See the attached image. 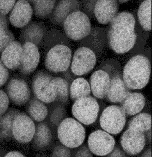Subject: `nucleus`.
Wrapping results in <instances>:
<instances>
[{"instance_id": "f257e3e1", "label": "nucleus", "mask_w": 152, "mask_h": 157, "mask_svg": "<svg viewBox=\"0 0 152 157\" xmlns=\"http://www.w3.org/2000/svg\"><path fill=\"white\" fill-rule=\"evenodd\" d=\"M135 19L127 11L117 13L111 22L107 38L110 48L118 54L129 52L135 44Z\"/></svg>"}, {"instance_id": "f03ea898", "label": "nucleus", "mask_w": 152, "mask_h": 157, "mask_svg": "<svg viewBox=\"0 0 152 157\" xmlns=\"http://www.w3.org/2000/svg\"><path fill=\"white\" fill-rule=\"evenodd\" d=\"M150 72L149 59L143 55H137L130 59L124 67L123 79L129 89H143L148 84Z\"/></svg>"}, {"instance_id": "7ed1b4c3", "label": "nucleus", "mask_w": 152, "mask_h": 157, "mask_svg": "<svg viewBox=\"0 0 152 157\" xmlns=\"http://www.w3.org/2000/svg\"><path fill=\"white\" fill-rule=\"evenodd\" d=\"M57 133L61 143L68 148L79 147L85 140L84 128L79 121L71 118L61 121Z\"/></svg>"}, {"instance_id": "20e7f679", "label": "nucleus", "mask_w": 152, "mask_h": 157, "mask_svg": "<svg viewBox=\"0 0 152 157\" xmlns=\"http://www.w3.org/2000/svg\"><path fill=\"white\" fill-rule=\"evenodd\" d=\"M63 24L66 34L72 40H81L87 36L91 32L89 18L85 13L81 11L70 14Z\"/></svg>"}, {"instance_id": "39448f33", "label": "nucleus", "mask_w": 152, "mask_h": 157, "mask_svg": "<svg viewBox=\"0 0 152 157\" xmlns=\"http://www.w3.org/2000/svg\"><path fill=\"white\" fill-rule=\"evenodd\" d=\"M99 112V105L97 100L91 96L83 97L75 101L72 113L77 121L85 125L95 123Z\"/></svg>"}, {"instance_id": "423d86ee", "label": "nucleus", "mask_w": 152, "mask_h": 157, "mask_svg": "<svg viewBox=\"0 0 152 157\" xmlns=\"http://www.w3.org/2000/svg\"><path fill=\"white\" fill-rule=\"evenodd\" d=\"M126 114L120 106L112 105L103 110L100 117L101 128L107 132L117 135L126 125Z\"/></svg>"}, {"instance_id": "0eeeda50", "label": "nucleus", "mask_w": 152, "mask_h": 157, "mask_svg": "<svg viewBox=\"0 0 152 157\" xmlns=\"http://www.w3.org/2000/svg\"><path fill=\"white\" fill-rule=\"evenodd\" d=\"M53 77L45 71H40L32 81V90L35 97L45 103L57 100V94L52 82Z\"/></svg>"}, {"instance_id": "6e6552de", "label": "nucleus", "mask_w": 152, "mask_h": 157, "mask_svg": "<svg viewBox=\"0 0 152 157\" xmlns=\"http://www.w3.org/2000/svg\"><path fill=\"white\" fill-rule=\"evenodd\" d=\"M72 51L66 45H57L51 48L45 60L46 68L52 73L67 71L71 65Z\"/></svg>"}, {"instance_id": "1a4fd4ad", "label": "nucleus", "mask_w": 152, "mask_h": 157, "mask_svg": "<svg viewBox=\"0 0 152 157\" xmlns=\"http://www.w3.org/2000/svg\"><path fill=\"white\" fill-rule=\"evenodd\" d=\"M35 130L36 126L30 116L19 111L12 125L13 138L19 143H29L33 139Z\"/></svg>"}, {"instance_id": "9d476101", "label": "nucleus", "mask_w": 152, "mask_h": 157, "mask_svg": "<svg viewBox=\"0 0 152 157\" xmlns=\"http://www.w3.org/2000/svg\"><path fill=\"white\" fill-rule=\"evenodd\" d=\"M95 53L87 47L77 49L73 56L71 71L76 76H83L90 72L96 63Z\"/></svg>"}, {"instance_id": "9b49d317", "label": "nucleus", "mask_w": 152, "mask_h": 157, "mask_svg": "<svg viewBox=\"0 0 152 157\" xmlns=\"http://www.w3.org/2000/svg\"><path fill=\"white\" fill-rule=\"evenodd\" d=\"M88 143L91 152L97 156H105L113 150L115 141L109 133L98 130L90 135Z\"/></svg>"}, {"instance_id": "f8f14e48", "label": "nucleus", "mask_w": 152, "mask_h": 157, "mask_svg": "<svg viewBox=\"0 0 152 157\" xmlns=\"http://www.w3.org/2000/svg\"><path fill=\"white\" fill-rule=\"evenodd\" d=\"M7 94L14 105L21 106L29 100L30 90L25 79L15 76L11 78L6 87Z\"/></svg>"}, {"instance_id": "ddd939ff", "label": "nucleus", "mask_w": 152, "mask_h": 157, "mask_svg": "<svg viewBox=\"0 0 152 157\" xmlns=\"http://www.w3.org/2000/svg\"><path fill=\"white\" fill-rule=\"evenodd\" d=\"M146 139L144 132L128 128L121 137V144L126 153L130 155L140 153L145 147Z\"/></svg>"}, {"instance_id": "4468645a", "label": "nucleus", "mask_w": 152, "mask_h": 157, "mask_svg": "<svg viewBox=\"0 0 152 157\" xmlns=\"http://www.w3.org/2000/svg\"><path fill=\"white\" fill-rule=\"evenodd\" d=\"M33 13L32 6L27 1L19 0L11 12L9 21L15 27L24 28L30 22Z\"/></svg>"}, {"instance_id": "2eb2a0df", "label": "nucleus", "mask_w": 152, "mask_h": 157, "mask_svg": "<svg viewBox=\"0 0 152 157\" xmlns=\"http://www.w3.org/2000/svg\"><path fill=\"white\" fill-rule=\"evenodd\" d=\"M22 48V61L19 68L23 74H30L39 65L40 59L39 49L36 45L30 42L24 43Z\"/></svg>"}, {"instance_id": "dca6fc26", "label": "nucleus", "mask_w": 152, "mask_h": 157, "mask_svg": "<svg viewBox=\"0 0 152 157\" xmlns=\"http://www.w3.org/2000/svg\"><path fill=\"white\" fill-rule=\"evenodd\" d=\"M23 55L22 45L18 41H14L1 52L2 63L7 68L14 71L19 68Z\"/></svg>"}, {"instance_id": "f3484780", "label": "nucleus", "mask_w": 152, "mask_h": 157, "mask_svg": "<svg viewBox=\"0 0 152 157\" xmlns=\"http://www.w3.org/2000/svg\"><path fill=\"white\" fill-rule=\"evenodd\" d=\"M119 4L116 1L100 0L95 3L94 13L98 21L101 24L111 22L117 14Z\"/></svg>"}, {"instance_id": "a211bd4d", "label": "nucleus", "mask_w": 152, "mask_h": 157, "mask_svg": "<svg viewBox=\"0 0 152 157\" xmlns=\"http://www.w3.org/2000/svg\"><path fill=\"white\" fill-rule=\"evenodd\" d=\"M111 84L110 75L102 70L96 71L90 77V87L93 96L103 99L107 93Z\"/></svg>"}, {"instance_id": "6ab92c4d", "label": "nucleus", "mask_w": 152, "mask_h": 157, "mask_svg": "<svg viewBox=\"0 0 152 157\" xmlns=\"http://www.w3.org/2000/svg\"><path fill=\"white\" fill-rule=\"evenodd\" d=\"M129 92V89L120 75H116L111 79L110 88L106 98L111 102H121Z\"/></svg>"}, {"instance_id": "aec40b11", "label": "nucleus", "mask_w": 152, "mask_h": 157, "mask_svg": "<svg viewBox=\"0 0 152 157\" xmlns=\"http://www.w3.org/2000/svg\"><path fill=\"white\" fill-rule=\"evenodd\" d=\"M121 103L126 114L134 116L140 113L143 109L145 105V99L140 93L129 92Z\"/></svg>"}, {"instance_id": "412c9836", "label": "nucleus", "mask_w": 152, "mask_h": 157, "mask_svg": "<svg viewBox=\"0 0 152 157\" xmlns=\"http://www.w3.org/2000/svg\"><path fill=\"white\" fill-rule=\"evenodd\" d=\"M79 4L76 1H61L53 9L52 21L57 24L64 23L67 17L79 10Z\"/></svg>"}, {"instance_id": "4be33fe9", "label": "nucleus", "mask_w": 152, "mask_h": 157, "mask_svg": "<svg viewBox=\"0 0 152 157\" xmlns=\"http://www.w3.org/2000/svg\"><path fill=\"white\" fill-rule=\"evenodd\" d=\"M45 27L41 24L36 22H29L22 28L20 38L24 43H32L37 44L40 42L45 32Z\"/></svg>"}, {"instance_id": "5701e85b", "label": "nucleus", "mask_w": 152, "mask_h": 157, "mask_svg": "<svg viewBox=\"0 0 152 157\" xmlns=\"http://www.w3.org/2000/svg\"><path fill=\"white\" fill-rule=\"evenodd\" d=\"M18 110L10 108L1 117V137L6 141L13 138L12 125Z\"/></svg>"}, {"instance_id": "b1692460", "label": "nucleus", "mask_w": 152, "mask_h": 157, "mask_svg": "<svg viewBox=\"0 0 152 157\" xmlns=\"http://www.w3.org/2000/svg\"><path fill=\"white\" fill-rule=\"evenodd\" d=\"M27 111L30 118L37 122L44 121L48 114L47 106L36 97L29 102L27 107Z\"/></svg>"}, {"instance_id": "393cba45", "label": "nucleus", "mask_w": 152, "mask_h": 157, "mask_svg": "<svg viewBox=\"0 0 152 157\" xmlns=\"http://www.w3.org/2000/svg\"><path fill=\"white\" fill-rule=\"evenodd\" d=\"M89 83L84 78H78L73 81L70 87V97L75 101L83 97L89 96L91 93Z\"/></svg>"}, {"instance_id": "a878e982", "label": "nucleus", "mask_w": 152, "mask_h": 157, "mask_svg": "<svg viewBox=\"0 0 152 157\" xmlns=\"http://www.w3.org/2000/svg\"><path fill=\"white\" fill-rule=\"evenodd\" d=\"M139 22L146 31L152 29V1L146 0L142 2L138 11Z\"/></svg>"}, {"instance_id": "bb28decb", "label": "nucleus", "mask_w": 152, "mask_h": 157, "mask_svg": "<svg viewBox=\"0 0 152 157\" xmlns=\"http://www.w3.org/2000/svg\"><path fill=\"white\" fill-rule=\"evenodd\" d=\"M52 135L48 125L41 123L36 127L34 136V143L37 147L43 148L47 147L50 143Z\"/></svg>"}, {"instance_id": "cd10ccee", "label": "nucleus", "mask_w": 152, "mask_h": 157, "mask_svg": "<svg viewBox=\"0 0 152 157\" xmlns=\"http://www.w3.org/2000/svg\"><path fill=\"white\" fill-rule=\"evenodd\" d=\"M152 126V117L147 113H140L130 120L128 128L136 129L142 132L150 130Z\"/></svg>"}, {"instance_id": "c85d7f7f", "label": "nucleus", "mask_w": 152, "mask_h": 157, "mask_svg": "<svg viewBox=\"0 0 152 157\" xmlns=\"http://www.w3.org/2000/svg\"><path fill=\"white\" fill-rule=\"evenodd\" d=\"M36 16L45 18L49 16L55 8L56 1H30Z\"/></svg>"}, {"instance_id": "c756f323", "label": "nucleus", "mask_w": 152, "mask_h": 157, "mask_svg": "<svg viewBox=\"0 0 152 157\" xmlns=\"http://www.w3.org/2000/svg\"><path fill=\"white\" fill-rule=\"evenodd\" d=\"M52 82L57 94V100L63 103H66L68 100L69 91L67 81L60 77H53Z\"/></svg>"}, {"instance_id": "7c9ffc66", "label": "nucleus", "mask_w": 152, "mask_h": 157, "mask_svg": "<svg viewBox=\"0 0 152 157\" xmlns=\"http://www.w3.org/2000/svg\"><path fill=\"white\" fill-rule=\"evenodd\" d=\"M8 28V27H0L1 52L11 43L15 41L14 35Z\"/></svg>"}, {"instance_id": "2f4dec72", "label": "nucleus", "mask_w": 152, "mask_h": 157, "mask_svg": "<svg viewBox=\"0 0 152 157\" xmlns=\"http://www.w3.org/2000/svg\"><path fill=\"white\" fill-rule=\"evenodd\" d=\"M16 1H0L1 14L6 16L12 11L16 4Z\"/></svg>"}, {"instance_id": "473e14b6", "label": "nucleus", "mask_w": 152, "mask_h": 157, "mask_svg": "<svg viewBox=\"0 0 152 157\" xmlns=\"http://www.w3.org/2000/svg\"><path fill=\"white\" fill-rule=\"evenodd\" d=\"M0 98H1V117L4 115L8 108L9 98L7 93L2 90L0 91Z\"/></svg>"}, {"instance_id": "72a5a7b5", "label": "nucleus", "mask_w": 152, "mask_h": 157, "mask_svg": "<svg viewBox=\"0 0 152 157\" xmlns=\"http://www.w3.org/2000/svg\"><path fill=\"white\" fill-rule=\"evenodd\" d=\"M71 154L68 147L65 145H59L55 147L53 151V157H71Z\"/></svg>"}, {"instance_id": "f704fd0d", "label": "nucleus", "mask_w": 152, "mask_h": 157, "mask_svg": "<svg viewBox=\"0 0 152 157\" xmlns=\"http://www.w3.org/2000/svg\"><path fill=\"white\" fill-rule=\"evenodd\" d=\"M65 113H64V109L63 108L58 107L55 109L53 111L52 115L50 117V120L53 124H57L58 123L60 122L61 119L63 118V116H64Z\"/></svg>"}, {"instance_id": "c9c22d12", "label": "nucleus", "mask_w": 152, "mask_h": 157, "mask_svg": "<svg viewBox=\"0 0 152 157\" xmlns=\"http://www.w3.org/2000/svg\"><path fill=\"white\" fill-rule=\"evenodd\" d=\"M8 78L9 72L8 68L2 63V62H1V86H2L6 83Z\"/></svg>"}, {"instance_id": "e433bc0d", "label": "nucleus", "mask_w": 152, "mask_h": 157, "mask_svg": "<svg viewBox=\"0 0 152 157\" xmlns=\"http://www.w3.org/2000/svg\"><path fill=\"white\" fill-rule=\"evenodd\" d=\"M90 150L85 147H83L77 151L75 154L76 157H92L91 153L90 152Z\"/></svg>"}, {"instance_id": "4c0bfd02", "label": "nucleus", "mask_w": 152, "mask_h": 157, "mask_svg": "<svg viewBox=\"0 0 152 157\" xmlns=\"http://www.w3.org/2000/svg\"><path fill=\"white\" fill-rule=\"evenodd\" d=\"M109 157H126L123 152L119 148L116 147L109 154Z\"/></svg>"}, {"instance_id": "58836bf2", "label": "nucleus", "mask_w": 152, "mask_h": 157, "mask_svg": "<svg viewBox=\"0 0 152 157\" xmlns=\"http://www.w3.org/2000/svg\"><path fill=\"white\" fill-rule=\"evenodd\" d=\"M5 157H25V155L19 152L14 151H11L10 152L7 153L6 155H5Z\"/></svg>"}, {"instance_id": "ea45409f", "label": "nucleus", "mask_w": 152, "mask_h": 157, "mask_svg": "<svg viewBox=\"0 0 152 157\" xmlns=\"http://www.w3.org/2000/svg\"><path fill=\"white\" fill-rule=\"evenodd\" d=\"M142 156H145V157H149V156H150V157H151V154H150V153L149 154V150H148V151H146L145 153H144Z\"/></svg>"}, {"instance_id": "a19ab883", "label": "nucleus", "mask_w": 152, "mask_h": 157, "mask_svg": "<svg viewBox=\"0 0 152 157\" xmlns=\"http://www.w3.org/2000/svg\"><path fill=\"white\" fill-rule=\"evenodd\" d=\"M117 2H118V3H124L126 2H128V1H118Z\"/></svg>"}]
</instances>
